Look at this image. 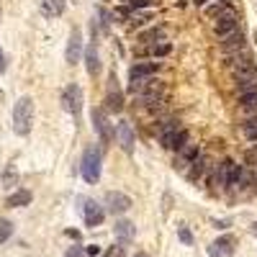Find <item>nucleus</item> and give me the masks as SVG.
Segmentation results:
<instances>
[{"mask_svg":"<svg viewBox=\"0 0 257 257\" xmlns=\"http://www.w3.org/2000/svg\"><path fill=\"white\" fill-rule=\"evenodd\" d=\"M157 41H165V29H149L139 34V44H157Z\"/></svg>","mask_w":257,"mask_h":257,"instance_id":"obj_20","label":"nucleus"},{"mask_svg":"<svg viewBox=\"0 0 257 257\" xmlns=\"http://www.w3.org/2000/svg\"><path fill=\"white\" fill-rule=\"evenodd\" d=\"M82 216H85V224L88 226H100L103 219H105V208L98 206L95 201H88V198H82Z\"/></svg>","mask_w":257,"mask_h":257,"instance_id":"obj_8","label":"nucleus"},{"mask_svg":"<svg viewBox=\"0 0 257 257\" xmlns=\"http://www.w3.org/2000/svg\"><path fill=\"white\" fill-rule=\"evenodd\" d=\"M126 3L137 11V8H152V6H155V0H126Z\"/></svg>","mask_w":257,"mask_h":257,"instance_id":"obj_28","label":"nucleus"},{"mask_svg":"<svg viewBox=\"0 0 257 257\" xmlns=\"http://www.w3.org/2000/svg\"><path fill=\"white\" fill-rule=\"evenodd\" d=\"M149 47V57H165V54H170V47L167 41H157V44H147Z\"/></svg>","mask_w":257,"mask_h":257,"instance_id":"obj_24","label":"nucleus"},{"mask_svg":"<svg viewBox=\"0 0 257 257\" xmlns=\"http://www.w3.org/2000/svg\"><path fill=\"white\" fill-rule=\"evenodd\" d=\"M180 121H175V118H170V121H165V123H160L157 126V137H160V144L165 147V149H170V142H173V137L180 132Z\"/></svg>","mask_w":257,"mask_h":257,"instance_id":"obj_11","label":"nucleus"},{"mask_svg":"<svg viewBox=\"0 0 257 257\" xmlns=\"http://www.w3.org/2000/svg\"><path fill=\"white\" fill-rule=\"evenodd\" d=\"M185 144H188V132H185V128H180V132L173 137V142H170V149H175V152H178V149L185 147Z\"/></svg>","mask_w":257,"mask_h":257,"instance_id":"obj_27","label":"nucleus"},{"mask_svg":"<svg viewBox=\"0 0 257 257\" xmlns=\"http://www.w3.org/2000/svg\"><path fill=\"white\" fill-rule=\"evenodd\" d=\"M208 3H211V0H196V6H201V8H203V6H208Z\"/></svg>","mask_w":257,"mask_h":257,"instance_id":"obj_33","label":"nucleus"},{"mask_svg":"<svg viewBox=\"0 0 257 257\" xmlns=\"http://www.w3.org/2000/svg\"><path fill=\"white\" fill-rule=\"evenodd\" d=\"M67 64H77L80 57H82V31L80 29H72L70 31V41H67Z\"/></svg>","mask_w":257,"mask_h":257,"instance_id":"obj_9","label":"nucleus"},{"mask_svg":"<svg viewBox=\"0 0 257 257\" xmlns=\"http://www.w3.org/2000/svg\"><path fill=\"white\" fill-rule=\"evenodd\" d=\"M93 128L98 132L103 144H111L113 139V128L108 123V116H105V108H93Z\"/></svg>","mask_w":257,"mask_h":257,"instance_id":"obj_6","label":"nucleus"},{"mask_svg":"<svg viewBox=\"0 0 257 257\" xmlns=\"http://www.w3.org/2000/svg\"><path fill=\"white\" fill-rule=\"evenodd\" d=\"M0 72H6V54H3V49H0Z\"/></svg>","mask_w":257,"mask_h":257,"instance_id":"obj_32","label":"nucleus"},{"mask_svg":"<svg viewBox=\"0 0 257 257\" xmlns=\"http://www.w3.org/2000/svg\"><path fill=\"white\" fill-rule=\"evenodd\" d=\"M237 29H239V18H237V11H234V8L229 6L224 13H219V16H216V26H213V34H216L219 39H224V36L234 34Z\"/></svg>","mask_w":257,"mask_h":257,"instance_id":"obj_4","label":"nucleus"},{"mask_svg":"<svg viewBox=\"0 0 257 257\" xmlns=\"http://www.w3.org/2000/svg\"><path fill=\"white\" fill-rule=\"evenodd\" d=\"M134 128H132V123L128 121H118L116 123V144L123 149L126 155H132L134 152Z\"/></svg>","mask_w":257,"mask_h":257,"instance_id":"obj_7","label":"nucleus"},{"mask_svg":"<svg viewBox=\"0 0 257 257\" xmlns=\"http://www.w3.org/2000/svg\"><path fill=\"white\" fill-rule=\"evenodd\" d=\"M178 237H180L183 244H193V234H190L185 226H178Z\"/></svg>","mask_w":257,"mask_h":257,"instance_id":"obj_29","label":"nucleus"},{"mask_svg":"<svg viewBox=\"0 0 257 257\" xmlns=\"http://www.w3.org/2000/svg\"><path fill=\"white\" fill-rule=\"evenodd\" d=\"M11 237H13V224L8 219H3L0 221V244H6Z\"/></svg>","mask_w":257,"mask_h":257,"instance_id":"obj_26","label":"nucleus"},{"mask_svg":"<svg viewBox=\"0 0 257 257\" xmlns=\"http://www.w3.org/2000/svg\"><path fill=\"white\" fill-rule=\"evenodd\" d=\"M31 190H26V188H21V190H13L11 196H8V201H6V206H11V208H21V206H29L31 203Z\"/></svg>","mask_w":257,"mask_h":257,"instance_id":"obj_17","label":"nucleus"},{"mask_svg":"<svg viewBox=\"0 0 257 257\" xmlns=\"http://www.w3.org/2000/svg\"><path fill=\"white\" fill-rule=\"evenodd\" d=\"M229 8V0H216V3H211V6H203V13L208 18H216L219 13H224Z\"/></svg>","mask_w":257,"mask_h":257,"instance_id":"obj_23","label":"nucleus"},{"mask_svg":"<svg viewBox=\"0 0 257 257\" xmlns=\"http://www.w3.org/2000/svg\"><path fill=\"white\" fill-rule=\"evenodd\" d=\"M103 203H105V211L113 213V216H121V213H126L128 208H132V198H128L126 193H118V190H108V193H105Z\"/></svg>","mask_w":257,"mask_h":257,"instance_id":"obj_5","label":"nucleus"},{"mask_svg":"<svg viewBox=\"0 0 257 257\" xmlns=\"http://www.w3.org/2000/svg\"><path fill=\"white\" fill-rule=\"evenodd\" d=\"M41 11L49 18H57V16L64 13V0H41Z\"/></svg>","mask_w":257,"mask_h":257,"instance_id":"obj_21","label":"nucleus"},{"mask_svg":"<svg viewBox=\"0 0 257 257\" xmlns=\"http://www.w3.org/2000/svg\"><path fill=\"white\" fill-rule=\"evenodd\" d=\"M111 254H113V252H105V254H103V257H111Z\"/></svg>","mask_w":257,"mask_h":257,"instance_id":"obj_35","label":"nucleus"},{"mask_svg":"<svg viewBox=\"0 0 257 257\" xmlns=\"http://www.w3.org/2000/svg\"><path fill=\"white\" fill-rule=\"evenodd\" d=\"M160 70V64L157 62H137L132 70H128V77L137 80V77H149V75H155Z\"/></svg>","mask_w":257,"mask_h":257,"instance_id":"obj_16","label":"nucleus"},{"mask_svg":"<svg viewBox=\"0 0 257 257\" xmlns=\"http://www.w3.org/2000/svg\"><path fill=\"white\" fill-rule=\"evenodd\" d=\"M100 162H103V157H100L98 147H88V149H85L80 170H82V178L88 183H98L100 180Z\"/></svg>","mask_w":257,"mask_h":257,"instance_id":"obj_2","label":"nucleus"},{"mask_svg":"<svg viewBox=\"0 0 257 257\" xmlns=\"http://www.w3.org/2000/svg\"><path fill=\"white\" fill-rule=\"evenodd\" d=\"M221 49H224V54H231V52H242V49H244V36H242V31L237 29L234 34L224 36V39H221Z\"/></svg>","mask_w":257,"mask_h":257,"instance_id":"obj_14","label":"nucleus"},{"mask_svg":"<svg viewBox=\"0 0 257 257\" xmlns=\"http://www.w3.org/2000/svg\"><path fill=\"white\" fill-rule=\"evenodd\" d=\"M206 173H208V160H206V157H196V160L190 162L188 178H190L193 183H196V180H201V178H203Z\"/></svg>","mask_w":257,"mask_h":257,"instance_id":"obj_19","label":"nucleus"},{"mask_svg":"<svg viewBox=\"0 0 257 257\" xmlns=\"http://www.w3.org/2000/svg\"><path fill=\"white\" fill-rule=\"evenodd\" d=\"M85 252H88V254H93V257H95V254H100V247H98V244H90V247L85 249Z\"/></svg>","mask_w":257,"mask_h":257,"instance_id":"obj_31","label":"nucleus"},{"mask_svg":"<svg viewBox=\"0 0 257 257\" xmlns=\"http://www.w3.org/2000/svg\"><path fill=\"white\" fill-rule=\"evenodd\" d=\"M198 157V144H185V147H180L178 149V157H175V170H185L193 160Z\"/></svg>","mask_w":257,"mask_h":257,"instance_id":"obj_13","label":"nucleus"},{"mask_svg":"<svg viewBox=\"0 0 257 257\" xmlns=\"http://www.w3.org/2000/svg\"><path fill=\"white\" fill-rule=\"evenodd\" d=\"M137 257H147V254H144V252H139V254H137Z\"/></svg>","mask_w":257,"mask_h":257,"instance_id":"obj_36","label":"nucleus"},{"mask_svg":"<svg viewBox=\"0 0 257 257\" xmlns=\"http://www.w3.org/2000/svg\"><path fill=\"white\" fill-rule=\"evenodd\" d=\"M62 108L67 113H72L75 118H80V113H82V90H80L77 82L67 85V88L62 90Z\"/></svg>","mask_w":257,"mask_h":257,"instance_id":"obj_3","label":"nucleus"},{"mask_svg":"<svg viewBox=\"0 0 257 257\" xmlns=\"http://www.w3.org/2000/svg\"><path fill=\"white\" fill-rule=\"evenodd\" d=\"M239 108H242L244 113H257V90L239 95Z\"/></svg>","mask_w":257,"mask_h":257,"instance_id":"obj_22","label":"nucleus"},{"mask_svg":"<svg viewBox=\"0 0 257 257\" xmlns=\"http://www.w3.org/2000/svg\"><path fill=\"white\" fill-rule=\"evenodd\" d=\"M31 123H34V100L24 95L13 105V132L18 137H26L31 132Z\"/></svg>","mask_w":257,"mask_h":257,"instance_id":"obj_1","label":"nucleus"},{"mask_svg":"<svg viewBox=\"0 0 257 257\" xmlns=\"http://www.w3.org/2000/svg\"><path fill=\"white\" fill-rule=\"evenodd\" d=\"M85 70H88V75H98L100 72V54H98V47L90 44L88 49H85Z\"/></svg>","mask_w":257,"mask_h":257,"instance_id":"obj_15","label":"nucleus"},{"mask_svg":"<svg viewBox=\"0 0 257 257\" xmlns=\"http://www.w3.org/2000/svg\"><path fill=\"white\" fill-rule=\"evenodd\" d=\"M252 234H254V237H257V221L252 224Z\"/></svg>","mask_w":257,"mask_h":257,"instance_id":"obj_34","label":"nucleus"},{"mask_svg":"<svg viewBox=\"0 0 257 257\" xmlns=\"http://www.w3.org/2000/svg\"><path fill=\"white\" fill-rule=\"evenodd\" d=\"M231 254H234V239L231 237H219L208 247V257H231Z\"/></svg>","mask_w":257,"mask_h":257,"instance_id":"obj_12","label":"nucleus"},{"mask_svg":"<svg viewBox=\"0 0 257 257\" xmlns=\"http://www.w3.org/2000/svg\"><path fill=\"white\" fill-rule=\"evenodd\" d=\"M242 128H244V137H247L249 142H257V116L247 118V121L242 123Z\"/></svg>","mask_w":257,"mask_h":257,"instance_id":"obj_25","label":"nucleus"},{"mask_svg":"<svg viewBox=\"0 0 257 257\" xmlns=\"http://www.w3.org/2000/svg\"><path fill=\"white\" fill-rule=\"evenodd\" d=\"M111 85H108V95H105V108L108 111H123V95H121V90H118V80H116V75H111V80H108Z\"/></svg>","mask_w":257,"mask_h":257,"instance_id":"obj_10","label":"nucleus"},{"mask_svg":"<svg viewBox=\"0 0 257 257\" xmlns=\"http://www.w3.org/2000/svg\"><path fill=\"white\" fill-rule=\"evenodd\" d=\"M82 254H85V249H82V247H70L64 257H82Z\"/></svg>","mask_w":257,"mask_h":257,"instance_id":"obj_30","label":"nucleus"},{"mask_svg":"<svg viewBox=\"0 0 257 257\" xmlns=\"http://www.w3.org/2000/svg\"><path fill=\"white\" fill-rule=\"evenodd\" d=\"M113 234H116V239L121 242V244H128L134 239V224L132 221H116V229H113Z\"/></svg>","mask_w":257,"mask_h":257,"instance_id":"obj_18","label":"nucleus"}]
</instances>
